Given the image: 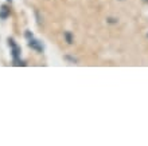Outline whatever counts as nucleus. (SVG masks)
Instances as JSON below:
<instances>
[]
</instances>
